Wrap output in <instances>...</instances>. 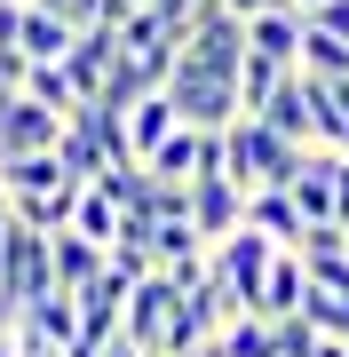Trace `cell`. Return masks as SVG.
Returning a JSON list of instances; mask_svg holds the SVG:
<instances>
[{"label":"cell","mask_w":349,"mask_h":357,"mask_svg":"<svg viewBox=\"0 0 349 357\" xmlns=\"http://www.w3.org/2000/svg\"><path fill=\"white\" fill-rule=\"evenodd\" d=\"M0 191H8L16 222H32V230H64L79 183L64 175V159H56V151H24V159H0Z\"/></svg>","instance_id":"6da1fadb"},{"label":"cell","mask_w":349,"mask_h":357,"mask_svg":"<svg viewBox=\"0 0 349 357\" xmlns=\"http://www.w3.org/2000/svg\"><path fill=\"white\" fill-rule=\"evenodd\" d=\"M310 112H318V143L349 151V79H310Z\"/></svg>","instance_id":"d6986e66"},{"label":"cell","mask_w":349,"mask_h":357,"mask_svg":"<svg viewBox=\"0 0 349 357\" xmlns=\"http://www.w3.org/2000/svg\"><path fill=\"white\" fill-rule=\"evenodd\" d=\"M246 48L270 56V64H294L302 56V8H254L246 16Z\"/></svg>","instance_id":"2e32d148"},{"label":"cell","mask_w":349,"mask_h":357,"mask_svg":"<svg viewBox=\"0 0 349 357\" xmlns=\"http://www.w3.org/2000/svg\"><path fill=\"white\" fill-rule=\"evenodd\" d=\"M270 349H278V357H310V349H318V326L302 318V310H294V318H270Z\"/></svg>","instance_id":"d4e9b609"},{"label":"cell","mask_w":349,"mask_h":357,"mask_svg":"<svg viewBox=\"0 0 349 357\" xmlns=\"http://www.w3.org/2000/svg\"><path fill=\"white\" fill-rule=\"evenodd\" d=\"M16 48H24L32 64H56V56L72 48V24H64V16H48L40 0H24V24H16Z\"/></svg>","instance_id":"ac0fdd59"},{"label":"cell","mask_w":349,"mask_h":357,"mask_svg":"<svg viewBox=\"0 0 349 357\" xmlns=\"http://www.w3.org/2000/svg\"><path fill=\"white\" fill-rule=\"evenodd\" d=\"M64 230H79V238H95V246H111V230H119V206L95 191V183H79L72 191V222Z\"/></svg>","instance_id":"44dd1931"},{"label":"cell","mask_w":349,"mask_h":357,"mask_svg":"<svg viewBox=\"0 0 349 357\" xmlns=\"http://www.w3.org/2000/svg\"><path fill=\"white\" fill-rule=\"evenodd\" d=\"M183 64L238 79V64H246V16H231L222 0H207V8L191 16V32H183Z\"/></svg>","instance_id":"277c9868"},{"label":"cell","mask_w":349,"mask_h":357,"mask_svg":"<svg viewBox=\"0 0 349 357\" xmlns=\"http://www.w3.org/2000/svg\"><path fill=\"white\" fill-rule=\"evenodd\" d=\"M16 24H24V0H0V48H16Z\"/></svg>","instance_id":"83f0119b"},{"label":"cell","mask_w":349,"mask_h":357,"mask_svg":"<svg viewBox=\"0 0 349 357\" xmlns=\"http://www.w3.org/2000/svg\"><path fill=\"white\" fill-rule=\"evenodd\" d=\"M16 318H24V302H16V294H8V286H0V333H8Z\"/></svg>","instance_id":"f546056e"},{"label":"cell","mask_w":349,"mask_h":357,"mask_svg":"<svg viewBox=\"0 0 349 357\" xmlns=\"http://www.w3.org/2000/svg\"><path fill=\"white\" fill-rule=\"evenodd\" d=\"M175 278H167V270H151V278H135L127 286V326H119V333H127V342H143V349H151L159 357V333H167V310H175Z\"/></svg>","instance_id":"30bf717a"},{"label":"cell","mask_w":349,"mask_h":357,"mask_svg":"<svg viewBox=\"0 0 349 357\" xmlns=\"http://www.w3.org/2000/svg\"><path fill=\"white\" fill-rule=\"evenodd\" d=\"M48 262H56V294H79L88 278H104V246L79 230H48Z\"/></svg>","instance_id":"9a60e30c"},{"label":"cell","mask_w":349,"mask_h":357,"mask_svg":"<svg viewBox=\"0 0 349 357\" xmlns=\"http://www.w3.org/2000/svg\"><path fill=\"white\" fill-rule=\"evenodd\" d=\"M334 222H349V151H334Z\"/></svg>","instance_id":"4316f807"},{"label":"cell","mask_w":349,"mask_h":357,"mask_svg":"<svg viewBox=\"0 0 349 357\" xmlns=\"http://www.w3.org/2000/svg\"><path fill=\"white\" fill-rule=\"evenodd\" d=\"M151 246H159V270H175V262H207V238H199V222H191V215L151 222Z\"/></svg>","instance_id":"ffe728a7"},{"label":"cell","mask_w":349,"mask_h":357,"mask_svg":"<svg viewBox=\"0 0 349 357\" xmlns=\"http://www.w3.org/2000/svg\"><path fill=\"white\" fill-rule=\"evenodd\" d=\"M246 119H262V128H278L286 143H318V112H310V72H286L270 96H262V112H246Z\"/></svg>","instance_id":"9c48e42d"},{"label":"cell","mask_w":349,"mask_h":357,"mask_svg":"<svg viewBox=\"0 0 349 357\" xmlns=\"http://www.w3.org/2000/svg\"><path fill=\"white\" fill-rule=\"evenodd\" d=\"M104 357H151V349H143V342H127V333H111V342H104Z\"/></svg>","instance_id":"f1b7e54d"},{"label":"cell","mask_w":349,"mask_h":357,"mask_svg":"<svg viewBox=\"0 0 349 357\" xmlns=\"http://www.w3.org/2000/svg\"><path fill=\"white\" fill-rule=\"evenodd\" d=\"M24 96H40V103H48L56 119H72V112H79V96H72L64 64H32V72H24Z\"/></svg>","instance_id":"603a6c76"},{"label":"cell","mask_w":349,"mask_h":357,"mask_svg":"<svg viewBox=\"0 0 349 357\" xmlns=\"http://www.w3.org/2000/svg\"><path fill=\"white\" fill-rule=\"evenodd\" d=\"M167 128H175L167 88H151V96H135V103H127V151H135V159H151L159 143H167Z\"/></svg>","instance_id":"e0dca14e"},{"label":"cell","mask_w":349,"mask_h":357,"mask_svg":"<svg viewBox=\"0 0 349 357\" xmlns=\"http://www.w3.org/2000/svg\"><path fill=\"white\" fill-rule=\"evenodd\" d=\"M191 222H199V238L215 246L222 230L246 222V191H238L231 175H199V183H191Z\"/></svg>","instance_id":"4fadbf2b"},{"label":"cell","mask_w":349,"mask_h":357,"mask_svg":"<svg viewBox=\"0 0 349 357\" xmlns=\"http://www.w3.org/2000/svg\"><path fill=\"white\" fill-rule=\"evenodd\" d=\"M56 128H64V119L48 112V103L40 96H0V159H24V151H56Z\"/></svg>","instance_id":"ba28073f"},{"label":"cell","mask_w":349,"mask_h":357,"mask_svg":"<svg viewBox=\"0 0 349 357\" xmlns=\"http://www.w3.org/2000/svg\"><path fill=\"white\" fill-rule=\"evenodd\" d=\"M167 103H175V119H191V128H215V135L246 112V103H238V79L183 64V48H175V72H167Z\"/></svg>","instance_id":"3957f363"},{"label":"cell","mask_w":349,"mask_h":357,"mask_svg":"<svg viewBox=\"0 0 349 357\" xmlns=\"http://www.w3.org/2000/svg\"><path fill=\"white\" fill-rule=\"evenodd\" d=\"M302 294H310V262L294 255V246H278L270 262H262V286H254V318H294Z\"/></svg>","instance_id":"8fae6325"},{"label":"cell","mask_w":349,"mask_h":357,"mask_svg":"<svg viewBox=\"0 0 349 357\" xmlns=\"http://www.w3.org/2000/svg\"><path fill=\"white\" fill-rule=\"evenodd\" d=\"M56 159H64L72 183H95V175L111 167V151H104V135H95V112H88V103H79L64 128H56Z\"/></svg>","instance_id":"5bb4252c"},{"label":"cell","mask_w":349,"mask_h":357,"mask_svg":"<svg viewBox=\"0 0 349 357\" xmlns=\"http://www.w3.org/2000/svg\"><path fill=\"white\" fill-rule=\"evenodd\" d=\"M215 349H222V357H278V349H270V318L238 310V318H231V326L215 333Z\"/></svg>","instance_id":"7402d4cb"},{"label":"cell","mask_w":349,"mask_h":357,"mask_svg":"<svg viewBox=\"0 0 349 357\" xmlns=\"http://www.w3.org/2000/svg\"><path fill=\"white\" fill-rule=\"evenodd\" d=\"M0 357H16V342H8V333H0Z\"/></svg>","instance_id":"d6a6232c"},{"label":"cell","mask_w":349,"mask_h":357,"mask_svg":"<svg viewBox=\"0 0 349 357\" xmlns=\"http://www.w3.org/2000/svg\"><path fill=\"white\" fill-rule=\"evenodd\" d=\"M310 24H318V32H334V40H349V0H318Z\"/></svg>","instance_id":"484cf974"},{"label":"cell","mask_w":349,"mask_h":357,"mask_svg":"<svg viewBox=\"0 0 349 357\" xmlns=\"http://www.w3.org/2000/svg\"><path fill=\"white\" fill-rule=\"evenodd\" d=\"M8 222H16V206H8V191H0V246H8Z\"/></svg>","instance_id":"1f68e13d"},{"label":"cell","mask_w":349,"mask_h":357,"mask_svg":"<svg viewBox=\"0 0 349 357\" xmlns=\"http://www.w3.org/2000/svg\"><path fill=\"white\" fill-rule=\"evenodd\" d=\"M294 8H302V16H310V8H318V0H294Z\"/></svg>","instance_id":"836d02e7"},{"label":"cell","mask_w":349,"mask_h":357,"mask_svg":"<svg viewBox=\"0 0 349 357\" xmlns=\"http://www.w3.org/2000/svg\"><path fill=\"white\" fill-rule=\"evenodd\" d=\"M278 246L262 238L254 222H238V230H222V238L207 246V270H215V286L231 294L238 310H254V286H262V262H270Z\"/></svg>","instance_id":"5b68a950"},{"label":"cell","mask_w":349,"mask_h":357,"mask_svg":"<svg viewBox=\"0 0 349 357\" xmlns=\"http://www.w3.org/2000/svg\"><path fill=\"white\" fill-rule=\"evenodd\" d=\"M143 167H151L159 183H199V175H222V135H215V128H191V119H175V128H167V143H159Z\"/></svg>","instance_id":"52a82bcc"},{"label":"cell","mask_w":349,"mask_h":357,"mask_svg":"<svg viewBox=\"0 0 349 357\" xmlns=\"http://www.w3.org/2000/svg\"><path fill=\"white\" fill-rule=\"evenodd\" d=\"M286 72H294V64H270V56L246 48V64H238V103H246V112H262V96H270Z\"/></svg>","instance_id":"cb8c5ba5"},{"label":"cell","mask_w":349,"mask_h":357,"mask_svg":"<svg viewBox=\"0 0 349 357\" xmlns=\"http://www.w3.org/2000/svg\"><path fill=\"white\" fill-rule=\"evenodd\" d=\"M246 222H254L270 246H302V230H310V215L294 206L286 183H254V191H246Z\"/></svg>","instance_id":"7c38bea8"},{"label":"cell","mask_w":349,"mask_h":357,"mask_svg":"<svg viewBox=\"0 0 349 357\" xmlns=\"http://www.w3.org/2000/svg\"><path fill=\"white\" fill-rule=\"evenodd\" d=\"M0 286L16 294V302H48L56 294V262H48V230L32 222H8V246H0Z\"/></svg>","instance_id":"8992f818"},{"label":"cell","mask_w":349,"mask_h":357,"mask_svg":"<svg viewBox=\"0 0 349 357\" xmlns=\"http://www.w3.org/2000/svg\"><path fill=\"white\" fill-rule=\"evenodd\" d=\"M302 151H310V143H286L278 128H262V119H246V112L222 128V175H231L238 191H254V183H286Z\"/></svg>","instance_id":"7a4b0ae2"},{"label":"cell","mask_w":349,"mask_h":357,"mask_svg":"<svg viewBox=\"0 0 349 357\" xmlns=\"http://www.w3.org/2000/svg\"><path fill=\"white\" fill-rule=\"evenodd\" d=\"M310 357H349V342H341V333H318V349Z\"/></svg>","instance_id":"4dcf8cb0"}]
</instances>
